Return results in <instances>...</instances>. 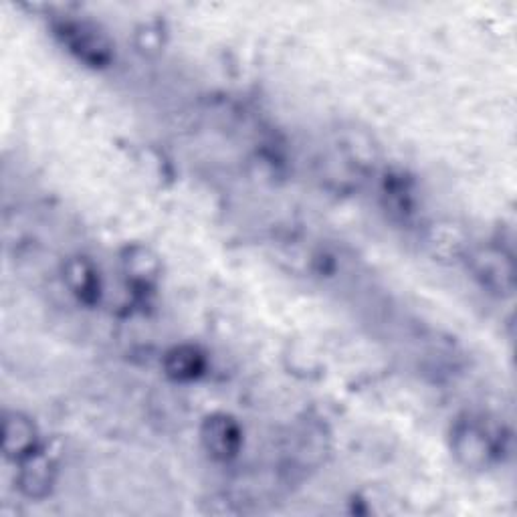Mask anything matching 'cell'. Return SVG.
I'll use <instances>...</instances> for the list:
<instances>
[{
	"label": "cell",
	"mask_w": 517,
	"mask_h": 517,
	"mask_svg": "<svg viewBox=\"0 0 517 517\" xmlns=\"http://www.w3.org/2000/svg\"><path fill=\"white\" fill-rule=\"evenodd\" d=\"M21 489L29 495V497H45L53 485V465L51 461L41 455V451L37 449L35 453H31L29 457L21 459Z\"/></svg>",
	"instance_id": "3957f363"
},
{
	"label": "cell",
	"mask_w": 517,
	"mask_h": 517,
	"mask_svg": "<svg viewBox=\"0 0 517 517\" xmlns=\"http://www.w3.org/2000/svg\"><path fill=\"white\" fill-rule=\"evenodd\" d=\"M97 275L99 273L95 271V267L83 257L69 259L63 269V279H65L67 287L83 303L97 301V297H99V277Z\"/></svg>",
	"instance_id": "277c9868"
},
{
	"label": "cell",
	"mask_w": 517,
	"mask_h": 517,
	"mask_svg": "<svg viewBox=\"0 0 517 517\" xmlns=\"http://www.w3.org/2000/svg\"><path fill=\"white\" fill-rule=\"evenodd\" d=\"M166 374L174 380H192L204 370V356L192 346H180L166 356Z\"/></svg>",
	"instance_id": "8992f818"
},
{
	"label": "cell",
	"mask_w": 517,
	"mask_h": 517,
	"mask_svg": "<svg viewBox=\"0 0 517 517\" xmlns=\"http://www.w3.org/2000/svg\"><path fill=\"white\" fill-rule=\"evenodd\" d=\"M37 451L35 425L23 415H11L5 419V453L7 457L21 461Z\"/></svg>",
	"instance_id": "5b68a950"
},
{
	"label": "cell",
	"mask_w": 517,
	"mask_h": 517,
	"mask_svg": "<svg viewBox=\"0 0 517 517\" xmlns=\"http://www.w3.org/2000/svg\"><path fill=\"white\" fill-rule=\"evenodd\" d=\"M59 35L63 45L87 65L103 67L108 65L114 57V47L97 27L87 23H63L59 27Z\"/></svg>",
	"instance_id": "6da1fadb"
},
{
	"label": "cell",
	"mask_w": 517,
	"mask_h": 517,
	"mask_svg": "<svg viewBox=\"0 0 517 517\" xmlns=\"http://www.w3.org/2000/svg\"><path fill=\"white\" fill-rule=\"evenodd\" d=\"M489 435L481 431L479 427L467 425L457 435V453L467 459V465L485 463L491 455V443L487 439Z\"/></svg>",
	"instance_id": "52a82bcc"
},
{
	"label": "cell",
	"mask_w": 517,
	"mask_h": 517,
	"mask_svg": "<svg viewBox=\"0 0 517 517\" xmlns=\"http://www.w3.org/2000/svg\"><path fill=\"white\" fill-rule=\"evenodd\" d=\"M202 443L215 459H233L243 443V433L239 425L227 415H213L204 421Z\"/></svg>",
	"instance_id": "7a4b0ae2"
}]
</instances>
